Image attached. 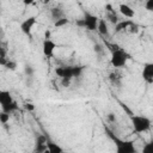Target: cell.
<instances>
[{"instance_id": "1", "label": "cell", "mask_w": 153, "mask_h": 153, "mask_svg": "<svg viewBox=\"0 0 153 153\" xmlns=\"http://www.w3.org/2000/svg\"><path fill=\"white\" fill-rule=\"evenodd\" d=\"M84 71L82 66H67V67H57L55 69V73L62 79H73L76 76H80Z\"/></svg>"}, {"instance_id": "2", "label": "cell", "mask_w": 153, "mask_h": 153, "mask_svg": "<svg viewBox=\"0 0 153 153\" xmlns=\"http://www.w3.org/2000/svg\"><path fill=\"white\" fill-rule=\"evenodd\" d=\"M130 121H131V126H133L134 131L137 133V134L147 131L151 128V124H152V122L148 117L141 116V115H133Z\"/></svg>"}, {"instance_id": "3", "label": "cell", "mask_w": 153, "mask_h": 153, "mask_svg": "<svg viewBox=\"0 0 153 153\" xmlns=\"http://www.w3.org/2000/svg\"><path fill=\"white\" fill-rule=\"evenodd\" d=\"M130 59V56L121 48H117L115 50L111 51V57H110V63L112 67L115 68H122L127 65L128 60Z\"/></svg>"}, {"instance_id": "4", "label": "cell", "mask_w": 153, "mask_h": 153, "mask_svg": "<svg viewBox=\"0 0 153 153\" xmlns=\"http://www.w3.org/2000/svg\"><path fill=\"white\" fill-rule=\"evenodd\" d=\"M110 136L114 140V142L116 145V151L118 153H135L136 152V148H135L133 141H123V140H120V139L115 137L111 133H110Z\"/></svg>"}, {"instance_id": "5", "label": "cell", "mask_w": 153, "mask_h": 153, "mask_svg": "<svg viewBox=\"0 0 153 153\" xmlns=\"http://www.w3.org/2000/svg\"><path fill=\"white\" fill-rule=\"evenodd\" d=\"M98 22H99V18L92 13H88V12H85L84 14V23H85V29L88 30V31H94L97 30L98 27Z\"/></svg>"}, {"instance_id": "6", "label": "cell", "mask_w": 153, "mask_h": 153, "mask_svg": "<svg viewBox=\"0 0 153 153\" xmlns=\"http://www.w3.org/2000/svg\"><path fill=\"white\" fill-rule=\"evenodd\" d=\"M36 20H37V18H36V16H30V17H27L26 19H24L22 23H20V30H22V32L24 33V35H30L31 33V30H32V27H33V25L36 24Z\"/></svg>"}, {"instance_id": "7", "label": "cell", "mask_w": 153, "mask_h": 153, "mask_svg": "<svg viewBox=\"0 0 153 153\" xmlns=\"http://www.w3.org/2000/svg\"><path fill=\"white\" fill-rule=\"evenodd\" d=\"M141 76L147 84H153V62H146L143 65Z\"/></svg>"}, {"instance_id": "8", "label": "cell", "mask_w": 153, "mask_h": 153, "mask_svg": "<svg viewBox=\"0 0 153 153\" xmlns=\"http://www.w3.org/2000/svg\"><path fill=\"white\" fill-rule=\"evenodd\" d=\"M55 48H56V44H55L50 38H49V39H45V38H44V41H43V43H42V50H43L44 56H47V57L53 56Z\"/></svg>"}, {"instance_id": "9", "label": "cell", "mask_w": 153, "mask_h": 153, "mask_svg": "<svg viewBox=\"0 0 153 153\" xmlns=\"http://www.w3.org/2000/svg\"><path fill=\"white\" fill-rule=\"evenodd\" d=\"M47 137L44 135H38L36 139V147H35V152H48L47 149Z\"/></svg>"}, {"instance_id": "10", "label": "cell", "mask_w": 153, "mask_h": 153, "mask_svg": "<svg viewBox=\"0 0 153 153\" xmlns=\"http://www.w3.org/2000/svg\"><path fill=\"white\" fill-rule=\"evenodd\" d=\"M118 10H120L121 14H122V16H124L126 18H133V17L135 16L134 10H133L129 5H127V4H120Z\"/></svg>"}, {"instance_id": "11", "label": "cell", "mask_w": 153, "mask_h": 153, "mask_svg": "<svg viewBox=\"0 0 153 153\" xmlns=\"http://www.w3.org/2000/svg\"><path fill=\"white\" fill-rule=\"evenodd\" d=\"M13 100H14V99L12 98L10 91H5V90L0 91V104H1V106L7 105V104L12 103Z\"/></svg>"}, {"instance_id": "12", "label": "cell", "mask_w": 153, "mask_h": 153, "mask_svg": "<svg viewBox=\"0 0 153 153\" xmlns=\"http://www.w3.org/2000/svg\"><path fill=\"white\" fill-rule=\"evenodd\" d=\"M131 20H121V22H118L116 25H115V32L116 33H118V32H122V31H126V30H128L129 29V26L131 25Z\"/></svg>"}, {"instance_id": "13", "label": "cell", "mask_w": 153, "mask_h": 153, "mask_svg": "<svg viewBox=\"0 0 153 153\" xmlns=\"http://www.w3.org/2000/svg\"><path fill=\"white\" fill-rule=\"evenodd\" d=\"M97 30H98V32H99L100 35H103V36H108V35H109V29H108L106 19H99Z\"/></svg>"}, {"instance_id": "14", "label": "cell", "mask_w": 153, "mask_h": 153, "mask_svg": "<svg viewBox=\"0 0 153 153\" xmlns=\"http://www.w3.org/2000/svg\"><path fill=\"white\" fill-rule=\"evenodd\" d=\"M47 149H48V152H50V153H62V152H63V149H62L57 143H55V142H53V141H49V140H48V142H47Z\"/></svg>"}, {"instance_id": "15", "label": "cell", "mask_w": 153, "mask_h": 153, "mask_svg": "<svg viewBox=\"0 0 153 153\" xmlns=\"http://www.w3.org/2000/svg\"><path fill=\"white\" fill-rule=\"evenodd\" d=\"M50 16H51V18H53L54 20H57V19L65 17V13H63V11H62L60 7H53V8L50 10Z\"/></svg>"}, {"instance_id": "16", "label": "cell", "mask_w": 153, "mask_h": 153, "mask_svg": "<svg viewBox=\"0 0 153 153\" xmlns=\"http://www.w3.org/2000/svg\"><path fill=\"white\" fill-rule=\"evenodd\" d=\"M17 109H18V104H17V102H16V100H13L12 103H10V104H7V105L1 106V110H2V111H6V112H8V114H11V112L16 111Z\"/></svg>"}, {"instance_id": "17", "label": "cell", "mask_w": 153, "mask_h": 153, "mask_svg": "<svg viewBox=\"0 0 153 153\" xmlns=\"http://www.w3.org/2000/svg\"><path fill=\"white\" fill-rule=\"evenodd\" d=\"M106 20H109L111 24H114V25H116L120 20H118V17H117V14L115 13V11H112V12H108L106 13Z\"/></svg>"}, {"instance_id": "18", "label": "cell", "mask_w": 153, "mask_h": 153, "mask_svg": "<svg viewBox=\"0 0 153 153\" xmlns=\"http://www.w3.org/2000/svg\"><path fill=\"white\" fill-rule=\"evenodd\" d=\"M93 50H94V53L99 56V59H102V56H104V54H105V50H104V48H103V45L102 44H94V47H93Z\"/></svg>"}, {"instance_id": "19", "label": "cell", "mask_w": 153, "mask_h": 153, "mask_svg": "<svg viewBox=\"0 0 153 153\" xmlns=\"http://www.w3.org/2000/svg\"><path fill=\"white\" fill-rule=\"evenodd\" d=\"M67 24H68V19H67L66 17H62V18L55 20V23H54V25H55L56 27H62V26H65V25H67Z\"/></svg>"}, {"instance_id": "20", "label": "cell", "mask_w": 153, "mask_h": 153, "mask_svg": "<svg viewBox=\"0 0 153 153\" xmlns=\"http://www.w3.org/2000/svg\"><path fill=\"white\" fill-rule=\"evenodd\" d=\"M8 121H10V114L1 110V112H0V122H1L2 124H6Z\"/></svg>"}, {"instance_id": "21", "label": "cell", "mask_w": 153, "mask_h": 153, "mask_svg": "<svg viewBox=\"0 0 153 153\" xmlns=\"http://www.w3.org/2000/svg\"><path fill=\"white\" fill-rule=\"evenodd\" d=\"M33 73H35V69H33V67H32V66L26 65V66L24 67V74H25L26 76H32V75H33Z\"/></svg>"}, {"instance_id": "22", "label": "cell", "mask_w": 153, "mask_h": 153, "mask_svg": "<svg viewBox=\"0 0 153 153\" xmlns=\"http://www.w3.org/2000/svg\"><path fill=\"white\" fill-rule=\"evenodd\" d=\"M143 153H153V141H149L148 143H146L142 148Z\"/></svg>"}, {"instance_id": "23", "label": "cell", "mask_w": 153, "mask_h": 153, "mask_svg": "<svg viewBox=\"0 0 153 153\" xmlns=\"http://www.w3.org/2000/svg\"><path fill=\"white\" fill-rule=\"evenodd\" d=\"M110 80H111L112 84H115V85H120V84H121V76L117 75V74H115V73H111V74H110Z\"/></svg>"}, {"instance_id": "24", "label": "cell", "mask_w": 153, "mask_h": 153, "mask_svg": "<svg viewBox=\"0 0 153 153\" xmlns=\"http://www.w3.org/2000/svg\"><path fill=\"white\" fill-rule=\"evenodd\" d=\"M5 67H6L7 69H11V71H14V69L17 68V62H14V61H12V60H7V62H6V65H5Z\"/></svg>"}, {"instance_id": "25", "label": "cell", "mask_w": 153, "mask_h": 153, "mask_svg": "<svg viewBox=\"0 0 153 153\" xmlns=\"http://www.w3.org/2000/svg\"><path fill=\"white\" fill-rule=\"evenodd\" d=\"M128 31H129L130 33H136V32H139V25L135 24V23H131V25L129 26Z\"/></svg>"}, {"instance_id": "26", "label": "cell", "mask_w": 153, "mask_h": 153, "mask_svg": "<svg viewBox=\"0 0 153 153\" xmlns=\"http://www.w3.org/2000/svg\"><path fill=\"white\" fill-rule=\"evenodd\" d=\"M145 8L149 12H153V0H147L145 4Z\"/></svg>"}, {"instance_id": "27", "label": "cell", "mask_w": 153, "mask_h": 153, "mask_svg": "<svg viewBox=\"0 0 153 153\" xmlns=\"http://www.w3.org/2000/svg\"><path fill=\"white\" fill-rule=\"evenodd\" d=\"M106 118H108V121H109V122H111V123H114V122L116 121V116H115L114 114H108Z\"/></svg>"}, {"instance_id": "28", "label": "cell", "mask_w": 153, "mask_h": 153, "mask_svg": "<svg viewBox=\"0 0 153 153\" xmlns=\"http://www.w3.org/2000/svg\"><path fill=\"white\" fill-rule=\"evenodd\" d=\"M61 84H62V86H68L69 84H71V79H65V78H62L61 79Z\"/></svg>"}, {"instance_id": "29", "label": "cell", "mask_w": 153, "mask_h": 153, "mask_svg": "<svg viewBox=\"0 0 153 153\" xmlns=\"http://www.w3.org/2000/svg\"><path fill=\"white\" fill-rule=\"evenodd\" d=\"M75 23H76V25H78V26H80V27H85V23H84V18H82V19H78V20H76Z\"/></svg>"}, {"instance_id": "30", "label": "cell", "mask_w": 153, "mask_h": 153, "mask_svg": "<svg viewBox=\"0 0 153 153\" xmlns=\"http://www.w3.org/2000/svg\"><path fill=\"white\" fill-rule=\"evenodd\" d=\"M25 109L29 110V111H32V110H35V105L31 104V103H30V104L27 103V104H25Z\"/></svg>"}, {"instance_id": "31", "label": "cell", "mask_w": 153, "mask_h": 153, "mask_svg": "<svg viewBox=\"0 0 153 153\" xmlns=\"http://www.w3.org/2000/svg\"><path fill=\"white\" fill-rule=\"evenodd\" d=\"M33 1H35V0H23V4H24L25 6H29V5L33 4Z\"/></svg>"}, {"instance_id": "32", "label": "cell", "mask_w": 153, "mask_h": 153, "mask_svg": "<svg viewBox=\"0 0 153 153\" xmlns=\"http://www.w3.org/2000/svg\"><path fill=\"white\" fill-rule=\"evenodd\" d=\"M44 38H45V39H49V38H50V31H49V30H45V32H44Z\"/></svg>"}, {"instance_id": "33", "label": "cell", "mask_w": 153, "mask_h": 153, "mask_svg": "<svg viewBox=\"0 0 153 153\" xmlns=\"http://www.w3.org/2000/svg\"><path fill=\"white\" fill-rule=\"evenodd\" d=\"M42 1H43L44 4H48V2H49V0H42Z\"/></svg>"}]
</instances>
